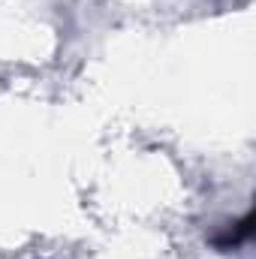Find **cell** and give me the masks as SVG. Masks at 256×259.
<instances>
[{
    "mask_svg": "<svg viewBox=\"0 0 256 259\" xmlns=\"http://www.w3.org/2000/svg\"><path fill=\"white\" fill-rule=\"evenodd\" d=\"M250 235H253V214H247L244 220H238V223H235V226H229L226 232L214 235V238H211V244H214V247H220V250H232V247L244 244Z\"/></svg>",
    "mask_w": 256,
    "mask_h": 259,
    "instance_id": "1",
    "label": "cell"
}]
</instances>
